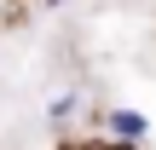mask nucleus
<instances>
[{
    "instance_id": "1",
    "label": "nucleus",
    "mask_w": 156,
    "mask_h": 150,
    "mask_svg": "<svg viewBox=\"0 0 156 150\" xmlns=\"http://www.w3.org/2000/svg\"><path fill=\"white\" fill-rule=\"evenodd\" d=\"M104 127H110L122 145H133V139H145V133H151V121H145L139 110H110V116H104Z\"/></svg>"
},
{
    "instance_id": "2",
    "label": "nucleus",
    "mask_w": 156,
    "mask_h": 150,
    "mask_svg": "<svg viewBox=\"0 0 156 150\" xmlns=\"http://www.w3.org/2000/svg\"><path fill=\"white\" fill-rule=\"evenodd\" d=\"M69 110H75V98H69V92H58V98H52V121H64Z\"/></svg>"
}]
</instances>
